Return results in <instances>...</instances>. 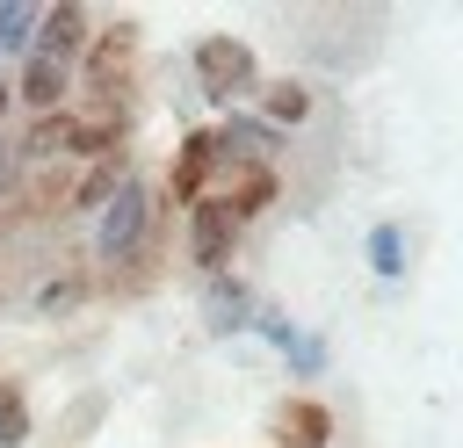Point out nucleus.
Masks as SVG:
<instances>
[{
	"instance_id": "obj_2",
	"label": "nucleus",
	"mask_w": 463,
	"mask_h": 448,
	"mask_svg": "<svg viewBox=\"0 0 463 448\" xmlns=\"http://www.w3.org/2000/svg\"><path fill=\"white\" fill-rule=\"evenodd\" d=\"M195 79H203L210 101H232L239 87H253V51L239 36H203L195 43Z\"/></svg>"
},
{
	"instance_id": "obj_13",
	"label": "nucleus",
	"mask_w": 463,
	"mask_h": 448,
	"mask_svg": "<svg viewBox=\"0 0 463 448\" xmlns=\"http://www.w3.org/2000/svg\"><path fill=\"white\" fill-rule=\"evenodd\" d=\"M268 116H275V123H304V116H311V94H304L297 79H275V87H268Z\"/></svg>"
},
{
	"instance_id": "obj_7",
	"label": "nucleus",
	"mask_w": 463,
	"mask_h": 448,
	"mask_svg": "<svg viewBox=\"0 0 463 448\" xmlns=\"http://www.w3.org/2000/svg\"><path fill=\"white\" fill-rule=\"evenodd\" d=\"M224 210H232V224H246V217H260L268 202H275V173L268 166H239L232 181H224V195H217Z\"/></svg>"
},
{
	"instance_id": "obj_6",
	"label": "nucleus",
	"mask_w": 463,
	"mask_h": 448,
	"mask_svg": "<svg viewBox=\"0 0 463 448\" xmlns=\"http://www.w3.org/2000/svg\"><path fill=\"white\" fill-rule=\"evenodd\" d=\"M36 29H43V36H36V58H51V65H58L65 51H80V43H87V7H43V14H36Z\"/></svg>"
},
{
	"instance_id": "obj_1",
	"label": "nucleus",
	"mask_w": 463,
	"mask_h": 448,
	"mask_svg": "<svg viewBox=\"0 0 463 448\" xmlns=\"http://www.w3.org/2000/svg\"><path fill=\"white\" fill-rule=\"evenodd\" d=\"M130 51H137V22H116V29H101V36H94V51H87V87H94L101 116H109V101L130 87Z\"/></svg>"
},
{
	"instance_id": "obj_14",
	"label": "nucleus",
	"mask_w": 463,
	"mask_h": 448,
	"mask_svg": "<svg viewBox=\"0 0 463 448\" xmlns=\"http://www.w3.org/2000/svg\"><path fill=\"white\" fill-rule=\"evenodd\" d=\"M376 267L398 275V231H376Z\"/></svg>"
},
{
	"instance_id": "obj_12",
	"label": "nucleus",
	"mask_w": 463,
	"mask_h": 448,
	"mask_svg": "<svg viewBox=\"0 0 463 448\" xmlns=\"http://www.w3.org/2000/svg\"><path fill=\"white\" fill-rule=\"evenodd\" d=\"M22 94L51 116L58 108V94H65V65H51V58H29V72H22Z\"/></svg>"
},
{
	"instance_id": "obj_4",
	"label": "nucleus",
	"mask_w": 463,
	"mask_h": 448,
	"mask_svg": "<svg viewBox=\"0 0 463 448\" xmlns=\"http://www.w3.org/2000/svg\"><path fill=\"white\" fill-rule=\"evenodd\" d=\"M232 238H239V224H232V210L217 202V195H203L195 210H188V253H195V267H224L232 260Z\"/></svg>"
},
{
	"instance_id": "obj_5",
	"label": "nucleus",
	"mask_w": 463,
	"mask_h": 448,
	"mask_svg": "<svg viewBox=\"0 0 463 448\" xmlns=\"http://www.w3.org/2000/svg\"><path fill=\"white\" fill-rule=\"evenodd\" d=\"M333 441V412L318 397H282L275 405V448H326Z\"/></svg>"
},
{
	"instance_id": "obj_9",
	"label": "nucleus",
	"mask_w": 463,
	"mask_h": 448,
	"mask_svg": "<svg viewBox=\"0 0 463 448\" xmlns=\"http://www.w3.org/2000/svg\"><path fill=\"white\" fill-rule=\"evenodd\" d=\"M137 231H145V202L123 188V195H116V210H109V224H101V253H109V260H130Z\"/></svg>"
},
{
	"instance_id": "obj_15",
	"label": "nucleus",
	"mask_w": 463,
	"mask_h": 448,
	"mask_svg": "<svg viewBox=\"0 0 463 448\" xmlns=\"http://www.w3.org/2000/svg\"><path fill=\"white\" fill-rule=\"evenodd\" d=\"M72 296H80V282H51V289H43V311H65Z\"/></svg>"
},
{
	"instance_id": "obj_10",
	"label": "nucleus",
	"mask_w": 463,
	"mask_h": 448,
	"mask_svg": "<svg viewBox=\"0 0 463 448\" xmlns=\"http://www.w3.org/2000/svg\"><path fill=\"white\" fill-rule=\"evenodd\" d=\"M116 188H123V159H94V166L72 181L65 210H87V202H101V195H116Z\"/></svg>"
},
{
	"instance_id": "obj_8",
	"label": "nucleus",
	"mask_w": 463,
	"mask_h": 448,
	"mask_svg": "<svg viewBox=\"0 0 463 448\" xmlns=\"http://www.w3.org/2000/svg\"><path fill=\"white\" fill-rule=\"evenodd\" d=\"M72 145H80V116H72V108H51V116H36V130H29V145H22V152L51 166V159H65Z\"/></svg>"
},
{
	"instance_id": "obj_3",
	"label": "nucleus",
	"mask_w": 463,
	"mask_h": 448,
	"mask_svg": "<svg viewBox=\"0 0 463 448\" xmlns=\"http://www.w3.org/2000/svg\"><path fill=\"white\" fill-rule=\"evenodd\" d=\"M217 130H195V137H181V159L166 166V202L174 210H195L203 202V181H210V166H217Z\"/></svg>"
},
{
	"instance_id": "obj_11",
	"label": "nucleus",
	"mask_w": 463,
	"mask_h": 448,
	"mask_svg": "<svg viewBox=\"0 0 463 448\" xmlns=\"http://www.w3.org/2000/svg\"><path fill=\"white\" fill-rule=\"evenodd\" d=\"M29 441V397L14 376H0V448H22Z\"/></svg>"
},
{
	"instance_id": "obj_16",
	"label": "nucleus",
	"mask_w": 463,
	"mask_h": 448,
	"mask_svg": "<svg viewBox=\"0 0 463 448\" xmlns=\"http://www.w3.org/2000/svg\"><path fill=\"white\" fill-rule=\"evenodd\" d=\"M0 116H7V79H0Z\"/></svg>"
}]
</instances>
